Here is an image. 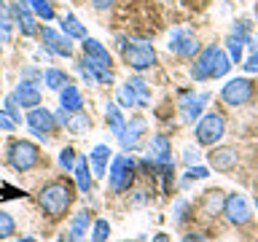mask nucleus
<instances>
[{
	"label": "nucleus",
	"instance_id": "nucleus-40",
	"mask_svg": "<svg viewBox=\"0 0 258 242\" xmlns=\"http://www.w3.org/2000/svg\"><path fill=\"white\" fill-rule=\"evenodd\" d=\"M116 0H92V6L97 8V11H105V8H110Z\"/></svg>",
	"mask_w": 258,
	"mask_h": 242
},
{
	"label": "nucleus",
	"instance_id": "nucleus-9",
	"mask_svg": "<svg viewBox=\"0 0 258 242\" xmlns=\"http://www.w3.org/2000/svg\"><path fill=\"white\" fill-rule=\"evenodd\" d=\"M169 51L183 56V59H194L199 51V43H197V35L188 30H172L169 35Z\"/></svg>",
	"mask_w": 258,
	"mask_h": 242
},
{
	"label": "nucleus",
	"instance_id": "nucleus-32",
	"mask_svg": "<svg viewBox=\"0 0 258 242\" xmlns=\"http://www.w3.org/2000/svg\"><path fill=\"white\" fill-rule=\"evenodd\" d=\"M108 237H110V223L105 221V218L94 221V229H92V237H89V242H108Z\"/></svg>",
	"mask_w": 258,
	"mask_h": 242
},
{
	"label": "nucleus",
	"instance_id": "nucleus-26",
	"mask_svg": "<svg viewBox=\"0 0 258 242\" xmlns=\"http://www.w3.org/2000/svg\"><path fill=\"white\" fill-rule=\"evenodd\" d=\"M24 3H27V8L38 16V19H43V22H51L54 19V8H51L48 0H24Z\"/></svg>",
	"mask_w": 258,
	"mask_h": 242
},
{
	"label": "nucleus",
	"instance_id": "nucleus-48",
	"mask_svg": "<svg viewBox=\"0 0 258 242\" xmlns=\"http://www.w3.org/2000/svg\"><path fill=\"white\" fill-rule=\"evenodd\" d=\"M126 242H132V239H126Z\"/></svg>",
	"mask_w": 258,
	"mask_h": 242
},
{
	"label": "nucleus",
	"instance_id": "nucleus-35",
	"mask_svg": "<svg viewBox=\"0 0 258 242\" xmlns=\"http://www.w3.org/2000/svg\"><path fill=\"white\" fill-rule=\"evenodd\" d=\"M76 151L73 148H62L59 151V167L64 169V172H73V167H76Z\"/></svg>",
	"mask_w": 258,
	"mask_h": 242
},
{
	"label": "nucleus",
	"instance_id": "nucleus-29",
	"mask_svg": "<svg viewBox=\"0 0 258 242\" xmlns=\"http://www.w3.org/2000/svg\"><path fill=\"white\" fill-rule=\"evenodd\" d=\"M226 43H229V59L239 65V62H242V51H245V43H247V40H242L239 35H234V32H231Z\"/></svg>",
	"mask_w": 258,
	"mask_h": 242
},
{
	"label": "nucleus",
	"instance_id": "nucleus-16",
	"mask_svg": "<svg viewBox=\"0 0 258 242\" xmlns=\"http://www.w3.org/2000/svg\"><path fill=\"white\" fill-rule=\"evenodd\" d=\"M11 16H14V22H16V27L22 30V35H35L38 30V24H35V14H30L27 8H22V3H14L11 6Z\"/></svg>",
	"mask_w": 258,
	"mask_h": 242
},
{
	"label": "nucleus",
	"instance_id": "nucleus-21",
	"mask_svg": "<svg viewBox=\"0 0 258 242\" xmlns=\"http://www.w3.org/2000/svg\"><path fill=\"white\" fill-rule=\"evenodd\" d=\"M73 175H76L78 191H81V194H89V189H92V164H89V159H86V156H78V159H76Z\"/></svg>",
	"mask_w": 258,
	"mask_h": 242
},
{
	"label": "nucleus",
	"instance_id": "nucleus-17",
	"mask_svg": "<svg viewBox=\"0 0 258 242\" xmlns=\"http://www.w3.org/2000/svg\"><path fill=\"white\" fill-rule=\"evenodd\" d=\"M145 135V121L137 116V118H132L126 124V129L121 132V137H118V143H121V148L124 151H132V148H137V140Z\"/></svg>",
	"mask_w": 258,
	"mask_h": 242
},
{
	"label": "nucleus",
	"instance_id": "nucleus-46",
	"mask_svg": "<svg viewBox=\"0 0 258 242\" xmlns=\"http://www.w3.org/2000/svg\"><path fill=\"white\" fill-rule=\"evenodd\" d=\"M0 81H3V73H0Z\"/></svg>",
	"mask_w": 258,
	"mask_h": 242
},
{
	"label": "nucleus",
	"instance_id": "nucleus-36",
	"mask_svg": "<svg viewBox=\"0 0 258 242\" xmlns=\"http://www.w3.org/2000/svg\"><path fill=\"white\" fill-rule=\"evenodd\" d=\"M6 113H8V116H11L14 121H16V124H22V113H19V102H16L14 100V94L11 97H6V108H3Z\"/></svg>",
	"mask_w": 258,
	"mask_h": 242
},
{
	"label": "nucleus",
	"instance_id": "nucleus-3",
	"mask_svg": "<svg viewBox=\"0 0 258 242\" xmlns=\"http://www.w3.org/2000/svg\"><path fill=\"white\" fill-rule=\"evenodd\" d=\"M118 46H121V54H124V62L137 73L151 70L153 65H156V51H153V46L145 43V40H140V43H129L124 35H118Z\"/></svg>",
	"mask_w": 258,
	"mask_h": 242
},
{
	"label": "nucleus",
	"instance_id": "nucleus-2",
	"mask_svg": "<svg viewBox=\"0 0 258 242\" xmlns=\"http://www.w3.org/2000/svg\"><path fill=\"white\" fill-rule=\"evenodd\" d=\"M229 70H231L229 54L221 51L218 46H207L197 56V62H194L191 76H194V81H207V78H223Z\"/></svg>",
	"mask_w": 258,
	"mask_h": 242
},
{
	"label": "nucleus",
	"instance_id": "nucleus-7",
	"mask_svg": "<svg viewBox=\"0 0 258 242\" xmlns=\"http://www.w3.org/2000/svg\"><path fill=\"white\" fill-rule=\"evenodd\" d=\"M197 140L199 145H215L221 137L226 135V121L223 116H218V113H207V116H202L197 121Z\"/></svg>",
	"mask_w": 258,
	"mask_h": 242
},
{
	"label": "nucleus",
	"instance_id": "nucleus-13",
	"mask_svg": "<svg viewBox=\"0 0 258 242\" xmlns=\"http://www.w3.org/2000/svg\"><path fill=\"white\" fill-rule=\"evenodd\" d=\"M27 124L35 135H46V132H54L56 129V116L46 108H32L27 113Z\"/></svg>",
	"mask_w": 258,
	"mask_h": 242
},
{
	"label": "nucleus",
	"instance_id": "nucleus-10",
	"mask_svg": "<svg viewBox=\"0 0 258 242\" xmlns=\"http://www.w3.org/2000/svg\"><path fill=\"white\" fill-rule=\"evenodd\" d=\"M40 40H43V48L51 51L56 56H70L73 54V43L70 38L64 35L62 30H54V27H43L40 30Z\"/></svg>",
	"mask_w": 258,
	"mask_h": 242
},
{
	"label": "nucleus",
	"instance_id": "nucleus-30",
	"mask_svg": "<svg viewBox=\"0 0 258 242\" xmlns=\"http://www.w3.org/2000/svg\"><path fill=\"white\" fill-rule=\"evenodd\" d=\"M118 105L121 108H140V105H137V94H135V89L129 86V81L124 86H118Z\"/></svg>",
	"mask_w": 258,
	"mask_h": 242
},
{
	"label": "nucleus",
	"instance_id": "nucleus-15",
	"mask_svg": "<svg viewBox=\"0 0 258 242\" xmlns=\"http://www.w3.org/2000/svg\"><path fill=\"white\" fill-rule=\"evenodd\" d=\"M14 100L22 105V108H38L40 100H43V94H40V89L32 84V81L24 78L19 86H16V92H14Z\"/></svg>",
	"mask_w": 258,
	"mask_h": 242
},
{
	"label": "nucleus",
	"instance_id": "nucleus-25",
	"mask_svg": "<svg viewBox=\"0 0 258 242\" xmlns=\"http://www.w3.org/2000/svg\"><path fill=\"white\" fill-rule=\"evenodd\" d=\"M62 127H68L73 135H81V132H86L89 127H92V121H89L86 113H68V118H64V124Z\"/></svg>",
	"mask_w": 258,
	"mask_h": 242
},
{
	"label": "nucleus",
	"instance_id": "nucleus-20",
	"mask_svg": "<svg viewBox=\"0 0 258 242\" xmlns=\"http://www.w3.org/2000/svg\"><path fill=\"white\" fill-rule=\"evenodd\" d=\"M237 151L234 148H215L210 153V164H213L218 172H231L234 167H237Z\"/></svg>",
	"mask_w": 258,
	"mask_h": 242
},
{
	"label": "nucleus",
	"instance_id": "nucleus-4",
	"mask_svg": "<svg viewBox=\"0 0 258 242\" xmlns=\"http://www.w3.org/2000/svg\"><path fill=\"white\" fill-rule=\"evenodd\" d=\"M135 180V161L129 156H113L110 161V169H108V186L113 194H124L129 191V186Z\"/></svg>",
	"mask_w": 258,
	"mask_h": 242
},
{
	"label": "nucleus",
	"instance_id": "nucleus-38",
	"mask_svg": "<svg viewBox=\"0 0 258 242\" xmlns=\"http://www.w3.org/2000/svg\"><path fill=\"white\" fill-rule=\"evenodd\" d=\"M14 129H16V121L0 108V132H14Z\"/></svg>",
	"mask_w": 258,
	"mask_h": 242
},
{
	"label": "nucleus",
	"instance_id": "nucleus-14",
	"mask_svg": "<svg viewBox=\"0 0 258 242\" xmlns=\"http://www.w3.org/2000/svg\"><path fill=\"white\" fill-rule=\"evenodd\" d=\"M84 62L102 65V68H108V70H110V65H113L108 48H105L100 40H94V38H86V40H84Z\"/></svg>",
	"mask_w": 258,
	"mask_h": 242
},
{
	"label": "nucleus",
	"instance_id": "nucleus-12",
	"mask_svg": "<svg viewBox=\"0 0 258 242\" xmlns=\"http://www.w3.org/2000/svg\"><path fill=\"white\" fill-rule=\"evenodd\" d=\"M210 102V94H194V92H185L180 97V113H183V121L185 124H194L202 110H205V105Z\"/></svg>",
	"mask_w": 258,
	"mask_h": 242
},
{
	"label": "nucleus",
	"instance_id": "nucleus-45",
	"mask_svg": "<svg viewBox=\"0 0 258 242\" xmlns=\"http://www.w3.org/2000/svg\"><path fill=\"white\" fill-rule=\"evenodd\" d=\"M22 242H35V239H22Z\"/></svg>",
	"mask_w": 258,
	"mask_h": 242
},
{
	"label": "nucleus",
	"instance_id": "nucleus-11",
	"mask_svg": "<svg viewBox=\"0 0 258 242\" xmlns=\"http://www.w3.org/2000/svg\"><path fill=\"white\" fill-rule=\"evenodd\" d=\"M148 161H153L156 167L172 164V143L164 135H153L148 143Z\"/></svg>",
	"mask_w": 258,
	"mask_h": 242
},
{
	"label": "nucleus",
	"instance_id": "nucleus-47",
	"mask_svg": "<svg viewBox=\"0 0 258 242\" xmlns=\"http://www.w3.org/2000/svg\"><path fill=\"white\" fill-rule=\"evenodd\" d=\"M255 207H258V199H255Z\"/></svg>",
	"mask_w": 258,
	"mask_h": 242
},
{
	"label": "nucleus",
	"instance_id": "nucleus-41",
	"mask_svg": "<svg viewBox=\"0 0 258 242\" xmlns=\"http://www.w3.org/2000/svg\"><path fill=\"white\" fill-rule=\"evenodd\" d=\"M185 161H188V164H194V161H199V153L194 151V148H188V151H185Z\"/></svg>",
	"mask_w": 258,
	"mask_h": 242
},
{
	"label": "nucleus",
	"instance_id": "nucleus-22",
	"mask_svg": "<svg viewBox=\"0 0 258 242\" xmlns=\"http://www.w3.org/2000/svg\"><path fill=\"white\" fill-rule=\"evenodd\" d=\"M108 161H110V148H108V145H94L92 156H89V164H92L97 177L108 175Z\"/></svg>",
	"mask_w": 258,
	"mask_h": 242
},
{
	"label": "nucleus",
	"instance_id": "nucleus-42",
	"mask_svg": "<svg viewBox=\"0 0 258 242\" xmlns=\"http://www.w3.org/2000/svg\"><path fill=\"white\" fill-rule=\"evenodd\" d=\"M183 242H207V239L202 237V234H185V237H183Z\"/></svg>",
	"mask_w": 258,
	"mask_h": 242
},
{
	"label": "nucleus",
	"instance_id": "nucleus-43",
	"mask_svg": "<svg viewBox=\"0 0 258 242\" xmlns=\"http://www.w3.org/2000/svg\"><path fill=\"white\" fill-rule=\"evenodd\" d=\"M153 242H169V237H167V234H156V237H153Z\"/></svg>",
	"mask_w": 258,
	"mask_h": 242
},
{
	"label": "nucleus",
	"instance_id": "nucleus-37",
	"mask_svg": "<svg viewBox=\"0 0 258 242\" xmlns=\"http://www.w3.org/2000/svg\"><path fill=\"white\" fill-rule=\"evenodd\" d=\"M207 175H210V169H207V167L191 164V167H188V172H185V180H205Z\"/></svg>",
	"mask_w": 258,
	"mask_h": 242
},
{
	"label": "nucleus",
	"instance_id": "nucleus-27",
	"mask_svg": "<svg viewBox=\"0 0 258 242\" xmlns=\"http://www.w3.org/2000/svg\"><path fill=\"white\" fill-rule=\"evenodd\" d=\"M43 84L48 89H54V92H59V89L68 84V76H64V70H59V68H48V70H43Z\"/></svg>",
	"mask_w": 258,
	"mask_h": 242
},
{
	"label": "nucleus",
	"instance_id": "nucleus-28",
	"mask_svg": "<svg viewBox=\"0 0 258 242\" xmlns=\"http://www.w3.org/2000/svg\"><path fill=\"white\" fill-rule=\"evenodd\" d=\"M223 205H226L223 191H218V189L205 191V210L207 213H218V210H223Z\"/></svg>",
	"mask_w": 258,
	"mask_h": 242
},
{
	"label": "nucleus",
	"instance_id": "nucleus-1",
	"mask_svg": "<svg viewBox=\"0 0 258 242\" xmlns=\"http://www.w3.org/2000/svg\"><path fill=\"white\" fill-rule=\"evenodd\" d=\"M73 189H70V183H64V180H54V183H48L40 189L38 194V205L40 210L48 215V218H62L64 213H68V207L73 205Z\"/></svg>",
	"mask_w": 258,
	"mask_h": 242
},
{
	"label": "nucleus",
	"instance_id": "nucleus-33",
	"mask_svg": "<svg viewBox=\"0 0 258 242\" xmlns=\"http://www.w3.org/2000/svg\"><path fill=\"white\" fill-rule=\"evenodd\" d=\"M191 213H194V207L188 205L185 199H177L175 202V207H172V215H175V223H185L191 218Z\"/></svg>",
	"mask_w": 258,
	"mask_h": 242
},
{
	"label": "nucleus",
	"instance_id": "nucleus-31",
	"mask_svg": "<svg viewBox=\"0 0 258 242\" xmlns=\"http://www.w3.org/2000/svg\"><path fill=\"white\" fill-rule=\"evenodd\" d=\"M129 86L135 89V94H137V105H148V100H151V89H148V84H145L143 78H132L129 81Z\"/></svg>",
	"mask_w": 258,
	"mask_h": 242
},
{
	"label": "nucleus",
	"instance_id": "nucleus-24",
	"mask_svg": "<svg viewBox=\"0 0 258 242\" xmlns=\"http://www.w3.org/2000/svg\"><path fill=\"white\" fill-rule=\"evenodd\" d=\"M62 32H64L68 38L86 40V27H84V24H81L73 14H64V16H62Z\"/></svg>",
	"mask_w": 258,
	"mask_h": 242
},
{
	"label": "nucleus",
	"instance_id": "nucleus-23",
	"mask_svg": "<svg viewBox=\"0 0 258 242\" xmlns=\"http://www.w3.org/2000/svg\"><path fill=\"white\" fill-rule=\"evenodd\" d=\"M105 121H108V129L116 137H121V132L126 129V118L121 116V110H118V105H113V102H108L105 105Z\"/></svg>",
	"mask_w": 258,
	"mask_h": 242
},
{
	"label": "nucleus",
	"instance_id": "nucleus-8",
	"mask_svg": "<svg viewBox=\"0 0 258 242\" xmlns=\"http://www.w3.org/2000/svg\"><path fill=\"white\" fill-rule=\"evenodd\" d=\"M223 215L229 218V223L234 226H245L250 218H253V207L245 194H229L226 197V205H223Z\"/></svg>",
	"mask_w": 258,
	"mask_h": 242
},
{
	"label": "nucleus",
	"instance_id": "nucleus-5",
	"mask_svg": "<svg viewBox=\"0 0 258 242\" xmlns=\"http://www.w3.org/2000/svg\"><path fill=\"white\" fill-rule=\"evenodd\" d=\"M40 161V151L35 143L30 140H16L8 145V164H11L16 172H27Z\"/></svg>",
	"mask_w": 258,
	"mask_h": 242
},
{
	"label": "nucleus",
	"instance_id": "nucleus-44",
	"mask_svg": "<svg viewBox=\"0 0 258 242\" xmlns=\"http://www.w3.org/2000/svg\"><path fill=\"white\" fill-rule=\"evenodd\" d=\"M250 46H253V51L258 54V38H250Z\"/></svg>",
	"mask_w": 258,
	"mask_h": 242
},
{
	"label": "nucleus",
	"instance_id": "nucleus-39",
	"mask_svg": "<svg viewBox=\"0 0 258 242\" xmlns=\"http://www.w3.org/2000/svg\"><path fill=\"white\" fill-rule=\"evenodd\" d=\"M245 70H247V73H258V54H253V56L245 62Z\"/></svg>",
	"mask_w": 258,
	"mask_h": 242
},
{
	"label": "nucleus",
	"instance_id": "nucleus-18",
	"mask_svg": "<svg viewBox=\"0 0 258 242\" xmlns=\"http://www.w3.org/2000/svg\"><path fill=\"white\" fill-rule=\"evenodd\" d=\"M89 226H92V213H89V210L76 213V215H73V221H70V229H68V239L70 242H84Z\"/></svg>",
	"mask_w": 258,
	"mask_h": 242
},
{
	"label": "nucleus",
	"instance_id": "nucleus-34",
	"mask_svg": "<svg viewBox=\"0 0 258 242\" xmlns=\"http://www.w3.org/2000/svg\"><path fill=\"white\" fill-rule=\"evenodd\" d=\"M14 231H16V223H14V218L6 213V210H0V242L8 239V237H14Z\"/></svg>",
	"mask_w": 258,
	"mask_h": 242
},
{
	"label": "nucleus",
	"instance_id": "nucleus-19",
	"mask_svg": "<svg viewBox=\"0 0 258 242\" xmlns=\"http://www.w3.org/2000/svg\"><path fill=\"white\" fill-rule=\"evenodd\" d=\"M59 108L68 110V113H78L84 108V97H81V89L73 86V84H64L59 89Z\"/></svg>",
	"mask_w": 258,
	"mask_h": 242
},
{
	"label": "nucleus",
	"instance_id": "nucleus-6",
	"mask_svg": "<svg viewBox=\"0 0 258 242\" xmlns=\"http://www.w3.org/2000/svg\"><path fill=\"white\" fill-rule=\"evenodd\" d=\"M255 94V86L250 78H231L229 84L221 89V100L231 108H239V105H247Z\"/></svg>",
	"mask_w": 258,
	"mask_h": 242
}]
</instances>
